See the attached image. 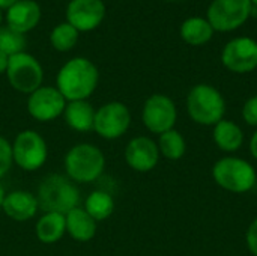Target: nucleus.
Returning a JSON list of instances; mask_svg holds the SVG:
<instances>
[{"label": "nucleus", "mask_w": 257, "mask_h": 256, "mask_svg": "<svg viewBox=\"0 0 257 256\" xmlns=\"http://www.w3.org/2000/svg\"><path fill=\"white\" fill-rule=\"evenodd\" d=\"M77 39H78V30L72 27L69 23H62L56 26L50 36L51 45L57 51H69L77 44Z\"/></svg>", "instance_id": "nucleus-24"}, {"label": "nucleus", "mask_w": 257, "mask_h": 256, "mask_svg": "<svg viewBox=\"0 0 257 256\" xmlns=\"http://www.w3.org/2000/svg\"><path fill=\"white\" fill-rule=\"evenodd\" d=\"M179 33L184 42H187L188 45L202 47L212 39L215 30L212 29L206 17H190L181 24Z\"/></svg>", "instance_id": "nucleus-21"}, {"label": "nucleus", "mask_w": 257, "mask_h": 256, "mask_svg": "<svg viewBox=\"0 0 257 256\" xmlns=\"http://www.w3.org/2000/svg\"><path fill=\"white\" fill-rule=\"evenodd\" d=\"M83 208L96 223L104 222L114 211V199L105 190H95L86 198Z\"/></svg>", "instance_id": "nucleus-22"}, {"label": "nucleus", "mask_w": 257, "mask_h": 256, "mask_svg": "<svg viewBox=\"0 0 257 256\" xmlns=\"http://www.w3.org/2000/svg\"><path fill=\"white\" fill-rule=\"evenodd\" d=\"M14 157H12V143L0 136V178H3L12 167Z\"/></svg>", "instance_id": "nucleus-26"}, {"label": "nucleus", "mask_w": 257, "mask_h": 256, "mask_svg": "<svg viewBox=\"0 0 257 256\" xmlns=\"http://www.w3.org/2000/svg\"><path fill=\"white\" fill-rule=\"evenodd\" d=\"M178 121V109L175 101L164 94L151 95L142 109V122L148 131L163 134L175 128Z\"/></svg>", "instance_id": "nucleus-10"}, {"label": "nucleus", "mask_w": 257, "mask_h": 256, "mask_svg": "<svg viewBox=\"0 0 257 256\" xmlns=\"http://www.w3.org/2000/svg\"><path fill=\"white\" fill-rule=\"evenodd\" d=\"M36 199L44 213L68 214L71 210L80 207L81 196L77 184L66 175L50 174L39 183Z\"/></svg>", "instance_id": "nucleus-2"}, {"label": "nucleus", "mask_w": 257, "mask_h": 256, "mask_svg": "<svg viewBox=\"0 0 257 256\" xmlns=\"http://www.w3.org/2000/svg\"><path fill=\"white\" fill-rule=\"evenodd\" d=\"M66 219V234L80 243H87L96 235L98 223L86 213L83 207H77L65 214Z\"/></svg>", "instance_id": "nucleus-18"}, {"label": "nucleus", "mask_w": 257, "mask_h": 256, "mask_svg": "<svg viewBox=\"0 0 257 256\" xmlns=\"http://www.w3.org/2000/svg\"><path fill=\"white\" fill-rule=\"evenodd\" d=\"M157 145L160 149V155H163L164 158H167L170 161L181 160L187 152L185 137L182 136L181 131L175 130V128L160 134Z\"/></svg>", "instance_id": "nucleus-23"}, {"label": "nucleus", "mask_w": 257, "mask_h": 256, "mask_svg": "<svg viewBox=\"0 0 257 256\" xmlns=\"http://www.w3.org/2000/svg\"><path fill=\"white\" fill-rule=\"evenodd\" d=\"M167 2H178V0H167Z\"/></svg>", "instance_id": "nucleus-35"}, {"label": "nucleus", "mask_w": 257, "mask_h": 256, "mask_svg": "<svg viewBox=\"0 0 257 256\" xmlns=\"http://www.w3.org/2000/svg\"><path fill=\"white\" fill-rule=\"evenodd\" d=\"M131 127V112L126 104L120 101H110L96 109L93 131L105 139H120Z\"/></svg>", "instance_id": "nucleus-9"}, {"label": "nucleus", "mask_w": 257, "mask_h": 256, "mask_svg": "<svg viewBox=\"0 0 257 256\" xmlns=\"http://www.w3.org/2000/svg\"><path fill=\"white\" fill-rule=\"evenodd\" d=\"M95 113L96 110L87 100L68 101L63 112V119L71 130L78 133H87L93 130Z\"/></svg>", "instance_id": "nucleus-17"}, {"label": "nucleus", "mask_w": 257, "mask_h": 256, "mask_svg": "<svg viewBox=\"0 0 257 256\" xmlns=\"http://www.w3.org/2000/svg\"><path fill=\"white\" fill-rule=\"evenodd\" d=\"M63 167L66 177L75 184H89L102 175L105 157L93 143H77L66 152Z\"/></svg>", "instance_id": "nucleus-3"}, {"label": "nucleus", "mask_w": 257, "mask_h": 256, "mask_svg": "<svg viewBox=\"0 0 257 256\" xmlns=\"http://www.w3.org/2000/svg\"><path fill=\"white\" fill-rule=\"evenodd\" d=\"M212 139L218 149L224 152H236L244 145V131L236 122L230 119H221L214 125Z\"/></svg>", "instance_id": "nucleus-19"}, {"label": "nucleus", "mask_w": 257, "mask_h": 256, "mask_svg": "<svg viewBox=\"0 0 257 256\" xmlns=\"http://www.w3.org/2000/svg\"><path fill=\"white\" fill-rule=\"evenodd\" d=\"M242 119L250 127L257 128V95L250 97L242 106Z\"/></svg>", "instance_id": "nucleus-27"}, {"label": "nucleus", "mask_w": 257, "mask_h": 256, "mask_svg": "<svg viewBox=\"0 0 257 256\" xmlns=\"http://www.w3.org/2000/svg\"><path fill=\"white\" fill-rule=\"evenodd\" d=\"M14 164L26 172L41 169L48 158V146L45 139L35 130L20 131L12 142Z\"/></svg>", "instance_id": "nucleus-6"}, {"label": "nucleus", "mask_w": 257, "mask_h": 256, "mask_svg": "<svg viewBox=\"0 0 257 256\" xmlns=\"http://www.w3.org/2000/svg\"><path fill=\"white\" fill-rule=\"evenodd\" d=\"M98 80L99 72L93 62L86 57H74L57 72L56 88L66 101H80L95 92Z\"/></svg>", "instance_id": "nucleus-1"}, {"label": "nucleus", "mask_w": 257, "mask_h": 256, "mask_svg": "<svg viewBox=\"0 0 257 256\" xmlns=\"http://www.w3.org/2000/svg\"><path fill=\"white\" fill-rule=\"evenodd\" d=\"M36 238L44 244H54L66 234V219L60 213H44L35 226Z\"/></svg>", "instance_id": "nucleus-20"}, {"label": "nucleus", "mask_w": 257, "mask_h": 256, "mask_svg": "<svg viewBox=\"0 0 257 256\" xmlns=\"http://www.w3.org/2000/svg\"><path fill=\"white\" fill-rule=\"evenodd\" d=\"M6 77L15 91L30 95L42 86L44 71L41 63L32 54L23 51L9 57Z\"/></svg>", "instance_id": "nucleus-8"}, {"label": "nucleus", "mask_w": 257, "mask_h": 256, "mask_svg": "<svg viewBox=\"0 0 257 256\" xmlns=\"http://www.w3.org/2000/svg\"><path fill=\"white\" fill-rule=\"evenodd\" d=\"M250 0H212L206 11V20L215 32H233L251 17Z\"/></svg>", "instance_id": "nucleus-7"}, {"label": "nucleus", "mask_w": 257, "mask_h": 256, "mask_svg": "<svg viewBox=\"0 0 257 256\" xmlns=\"http://www.w3.org/2000/svg\"><path fill=\"white\" fill-rule=\"evenodd\" d=\"M39 210L36 195L29 190H14L6 193L2 211L14 222H29Z\"/></svg>", "instance_id": "nucleus-15"}, {"label": "nucleus", "mask_w": 257, "mask_h": 256, "mask_svg": "<svg viewBox=\"0 0 257 256\" xmlns=\"http://www.w3.org/2000/svg\"><path fill=\"white\" fill-rule=\"evenodd\" d=\"M8 63H9V56H6L5 53L0 51V74H6Z\"/></svg>", "instance_id": "nucleus-30"}, {"label": "nucleus", "mask_w": 257, "mask_h": 256, "mask_svg": "<svg viewBox=\"0 0 257 256\" xmlns=\"http://www.w3.org/2000/svg\"><path fill=\"white\" fill-rule=\"evenodd\" d=\"M160 157L161 155L157 142L148 136L133 137L125 148L126 164L139 174L154 170L160 161Z\"/></svg>", "instance_id": "nucleus-13"}, {"label": "nucleus", "mask_w": 257, "mask_h": 256, "mask_svg": "<svg viewBox=\"0 0 257 256\" xmlns=\"http://www.w3.org/2000/svg\"><path fill=\"white\" fill-rule=\"evenodd\" d=\"M5 196H6V192L3 189V186L0 184V210H2V205H3V201H5Z\"/></svg>", "instance_id": "nucleus-32"}, {"label": "nucleus", "mask_w": 257, "mask_h": 256, "mask_svg": "<svg viewBox=\"0 0 257 256\" xmlns=\"http://www.w3.org/2000/svg\"><path fill=\"white\" fill-rule=\"evenodd\" d=\"M188 116L199 125L214 127L226 113V100L223 94L212 84L199 83L193 86L187 95Z\"/></svg>", "instance_id": "nucleus-4"}, {"label": "nucleus", "mask_w": 257, "mask_h": 256, "mask_svg": "<svg viewBox=\"0 0 257 256\" xmlns=\"http://www.w3.org/2000/svg\"><path fill=\"white\" fill-rule=\"evenodd\" d=\"M105 17L102 0H71L66 9L68 23L78 32L96 29Z\"/></svg>", "instance_id": "nucleus-14"}, {"label": "nucleus", "mask_w": 257, "mask_h": 256, "mask_svg": "<svg viewBox=\"0 0 257 256\" xmlns=\"http://www.w3.org/2000/svg\"><path fill=\"white\" fill-rule=\"evenodd\" d=\"M250 2H251V5H253V6H257V0H250Z\"/></svg>", "instance_id": "nucleus-33"}, {"label": "nucleus", "mask_w": 257, "mask_h": 256, "mask_svg": "<svg viewBox=\"0 0 257 256\" xmlns=\"http://www.w3.org/2000/svg\"><path fill=\"white\" fill-rule=\"evenodd\" d=\"M211 172L217 186L226 192L244 195L256 187V169L250 161L241 157H223L218 161H215Z\"/></svg>", "instance_id": "nucleus-5"}, {"label": "nucleus", "mask_w": 257, "mask_h": 256, "mask_svg": "<svg viewBox=\"0 0 257 256\" xmlns=\"http://www.w3.org/2000/svg\"><path fill=\"white\" fill-rule=\"evenodd\" d=\"M221 62L235 74H248L257 68V41L250 36H236L221 50Z\"/></svg>", "instance_id": "nucleus-11"}, {"label": "nucleus", "mask_w": 257, "mask_h": 256, "mask_svg": "<svg viewBox=\"0 0 257 256\" xmlns=\"http://www.w3.org/2000/svg\"><path fill=\"white\" fill-rule=\"evenodd\" d=\"M2 18H3V17H2V9H0V23H2Z\"/></svg>", "instance_id": "nucleus-34"}, {"label": "nucleus", "mask_w": 257, "mask_h": 256, "mask_svg": "<svg viewBox=\"0 0 257 256\" xmlns=\"http://www.w3.org/2000/svg\"><path fill=\"white\" fill-rule=\"evenodd\" d=\"M18 0H0V9H9L11 6H14Z\"/></svg>", "instance_id": "nucleus-31"}, {"label": "nucleus", "mask_w": 257, "mask_h": 256, "mask_svg": "<svg viewBox=\"0 0 257 256\" xmlns=\"http://www.w3.org/2000/svg\"><path fill=\"white\" fill-rule=\"evenodd\" d=\"M66 103L56 86H41L29 95L27 112L38 122H51L63 116Z\"/></svg>", "instance_id": "nucleus-12"}, {"label": "nucleus", "mask_w": 257, "mask_h": 256, "mask_svg": "<svg viewBox=\"0 0 257 256\" xmlns=\"http://www.w3.org/2000/svg\"><path fill=\"white\" fill-rule=\"evenodd\" d=\"M250 154L253 155V158L257 161V130L253 133V136L250 139Z\"/></svg>", "instance_id": "nucleus-29"}, {"label": "nucleus", "mask_w": 257, "mask_h": 256, "mask_svg": "<svg viewBox=\"0 0 257 256\" xmlns=\"http://www.w3.org/2000/svg\"><path fill=\"white\" fill-rule=\"evenodd\" d=\"M245 241L250 253L253 256H257V217L250 223L247 234H245Z\"/></svg>", "instance_id": "nucleus-28"}, {"label": "nucleus", "mask_w": 257, "mask_h": 256, "mask_svg": "<svg viewBox=\"0 0 257 256\" xmlns=\"http://www.w3.org/2000/svg\"><path fill=\"white\" fill-rule=\"evenodd\" d=\"M26 47V38L23 33H18L12 29L0 27V51L6 56H14L23 53Z\"/></svg>", "instance_id": "nucleus-25"}, {"label": "nucleus", "mask_w": 257, "mask_h": 256, "mask_svg": "<svg viewBox=\"0 0 257 256\" xmlns=\"http://www.w3.org/2000/svg\"><path fill=\"white\" fill-rule=\"evenodd\" d=\"M41 18V8L33 0H18L14 6L8 9L6 21L8 27L18 32L26 33L32 30Z\"/></svg>", "instance_id": "nucleus-16"}]
</instances>
